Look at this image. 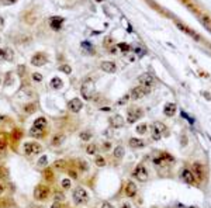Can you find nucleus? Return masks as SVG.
<instances>
[{
  "mask_svg": "<svg viewBox=\"0 0 211 208\" xmlns=\"http://www.w3.org/2000/svg\"><path fill=\"white\" fill-rule=\"evenodd\" d=\"M94 93H96V86H94V82H93V80H90V79L85 80L83 85H82V87H80L82 97L85 98V100H90V98H93Z\"/></svg>",
  "mask_w": 211,
  "mask_h": 208,
  "instance_id": "obj_1",
  "label": "nucleus"
},
{
  "mask_svg": "<svg viewBox=\"0 0 211 208\" xmlns=\"http://www.w3.org/2000/svg\"><path fill=\"white\" fill-rule=\"evenodd\" d=\"M72 198L75 201V204L77 205H85L89 201V194L83 187H76L72 193Z\"/></svg>",
  "mask_w": 211,
  "mask_h": 208,
  "instance_id": "obj_2",
  "label": "nucleus"
},
{
  "mask_svg": "<svg viewBox=\"0 0 211 208\" xmlns=\"http://www.w3.org/2000/svg\"><path fill=\"white\" fill-rule=\"evenodd\" d=\"M23 148H24V153L27 156L38 155V153H41V151H42V146H41L38 142H25Z\"/></svg>",
  "mask_w": 211,
  "mask_h": 208,
  "instance_id": "obj_3",
  "label": "nucleus"
},
{
  "mask_svg": "<svg viewBox=\"0 0 211 208\" xmlns=\"http://www.w3.org/2000/svg\"><path fill=\"white\" fill-rule=\"evenodd\" d=\"M166 126L162 123H154L152 124V138L155 141H159L162 138V135H166Z\"/></svg>",
  "mask_w": 211,
  "mask_h": 208,
  "instance_id": "obj_4",
  "label": "nucleus"
},
{
  "mask_svg": "<svg viewBox=\"0 0 211 208\" xmlns=\"http://www.w3.org/2000/svg\"><path fill=\"white\" fill-rule=\"evenodd\" d=\"M148 93H149V89H148V87H144V86H137V87H134V89L131 90L130 97L132 98V100H139V98L145 97Z\"/></svg>",
  "mask_w": 211,
  "mask_h": 208,
  "instance_id": "obj_5",
  "label": "nucleus"
},
{
  "mask_svg": "<svg viewBox=\"0 0 211 208\" xmlns=\"http://www.w3.org/2000/svg\"><path fill=\"white\" fill-rule=\"evenodd\" d=\"M48 196H49V187H47V186L40 184V186H37L35 190H34V197H35L37 200L44 201L48 198Z\"/></svg>",
  "mask_w": 211,
  "mask_h": 208,
  "instance_id": "obj_6",
  "label": "nucleus"
},
{
  "mask_svg": "<svg viewBox=\"0 0 211 208\" xmlns=\"http://www.w3.org/2000/svg\"><path fill=\"white\" fill-rule=\"evenodd\" d=\"M176 25H177V28L180 30V31H183L184 34H187L189 37H191L194 41H201V37H200V34H197L194 31V30L189 28L187 25H184L183 23H180V21H176Z\"/></svg>",
  "mask_w": 211,
  "mask_h": 208,
  "instance_id": "obj_7",
  "label": "nucleus"
},
{
  "mask_svg": "<svg viewBox=\"0 0 211 208\" xmlns=\"http://www.w3.org/2000/svg\"><path fill=\"white\" fill-rule=\"evenodd\" d=\"M132 176H134L138 181H142V183L148 180V171H146L144 165H138V166L135 167L134 171H132Z\"/></svg>",
  "mask_w": 211,
  "mask_h": 208,
  "instance_id": "obj_8",
  "label": "nucleus"
},
{
  "mask_svg": "<svg viewBox=\"0 0 211 208\" xmlns=\"http://www.w3.org/2000/svg\"><path fill=\"white\" fill-rule=\"evenodd\" d=\"M142 115H144V113H142L141 108H128V111H127V121L130 124H134L135 121H138L141 118Z\"/></svg>",
  "mask_w": 211,
  "mask_h": 208,
  "instance_id": "obj_9",
  "label": "nucleus"
},
{
  "mask_svg": "<svg viewBox=\"0 0 211 208\" xmlns=\"http://www.w3.org/2000/svg\"><path fill=\"white\" fill-rule=\"evenodd\" d=\"M138 82L141 86H144V87H152V86L155 85V78L152 76L151 73H142L141 76L138 78Z\"/></svg>",
  "mask_w": 211,
  "mask_h": 208,
  "instance_id": "obj_10",
  "label": "nucleus"
},
{
  "mask_svg": "<svg viewBox=\"0 0 211 208\" xmlns=\"http://www.w3.org/2000/svg\"><path fill=\"white\" fill-rule=\"evenodd\" d=\"M82 108H83V101H82L80 98L75 97L68 103V110L72 111V113H79Z\"/></svg>",
  "mask_w": 211,
  "mask_h": 208,
  "instance_id": "obj_11",
  "label": "nucleus"
},
{
  "mask_svg": "<svg viewBox=\"0 0 211 208\" xmlns=\"http://www.w3.org/2000/svg\"><path fill=\"white\" fill-rule=\"evenodd\" d=\"M182 180L184 181V183H187V184H194L197 179H196V176H194V173H193L191 169H183Z\"/></svg>",
  "mask_w": 211,
  "mask_h": 208,
  "instance_id": "obj_12",
  "label": "nucleus"
},
{
  "mask_svg": "<svg viewBox=\"0 0 211 208\" xmlns=\"http://www.w3.org/2000/svg\"><path fill=\"white\" fill-rule=\"evenodd\" d=\"M47 61H48L47 56H45L44 53H41V52L33 55V58H31V63H33L34 66H42V65L47 63Z\"/></svg>",
  "mask_w": 211,
  "mask_h": 208,
  "instance_id": "obj_13",
  "label": "nucleus"
},
{
  "mask_svg": "<svg viewBox=\"0 0 211 208\" xmlns=\"http://www.w3.org/2000/svg\"><path fill=\"white\" fill-rule=\"evenodd\" d=\"M100 68H102V70H103V72H106V73H114V72L117 70V66H115V63H114V62H111V61L102 62Z\"/></svg>",
  "mask_w": 211,
  "mask_h": 208,
  "instance_id": "obj_14",
  "label": "nucleus"
},
{
  "mask_svg": "<svg viewBox=\"0 0 211 208\" xmlns=\"http://www.w3.org/2000/svg\"><path fill=\"white\" fill-rule=\"evenodd\" d=\"M47 118L45 117H38V118L34 121V124H33V130H40V131H45V126H47Z\"/></svg>",
  "mask_w": 211,
  "mask_h": 208,
  "instance_id": "obj_15",
  "label": "nucleus"
},
{
  "mask_svg": "<svg viewBox=\"0 0 211 208\" xmlns=\"http://www.w3.org/2000/svg\"><path fill=\"white\" fill-rule=\"evenodd\" d=\"M176 111H177V107H176L175 103H167L166 106L163 107V114L166 117H173L176 114Z\"/></svg>",
  "mask_w": 211,
  "mask_h": 208,
  "instance_id": "obj_16",
  "label": "nucleus"
},
{
  "mask_svg": "<svg viewBox=\"0 0 211 208\" xmlns=\"http://www.w3.org/2000/svg\"><path fill=\"white\" fill-rule=\"evenodd\" d=\"M62 23H63V18H62V17H52L51 21H49V25H51L52 30L59 31V30L62 28Z\"/></svg>",
  "mask_w": 211,
  "mask_h": 208,
  "instance_id": "obj_17",
  "label": "nucleus"
},
{
  "mask_svg": "<svg viewBox=\"0 0 211 208\" xmlns=\"http://www.w3.org/2000/svg\"><path fill=\"white\" fill-rule=\"evenodd\" d=\"M128 145H130L132 149H141V148L145 146V141L139 138H131L128 141Z\"/></svg>",
  "mask_w": 211,
  "mask_h": 208,
  "instance_id": "obj_18",
  "label": "nucleus"
},
{
  "mask_svg": "<svg viewBox=\"0 0 211 208\" xmlns=\"http://www.w3.org/2000/svg\"><path fill=\"white\" fill-rule=\"evenodd\" d=\"M110 124H111L113 128H121L124 125V117H121V115H114V117L110 118Z\"/></svg>",
  "mask_w": 211,
  "mask_h": 208,
  "instance_id": "obj_19",
  "label": "nucleus"
},
{
  "mask_svg": "<svg viewBox=\"0 0 211 208\" xmlns=\"http://www.w3.org/2000/svg\"><path fill=\"white\" fill-rule=\"evenodd\" d=\"M137 186H135L134 181H128L125 186V196L127 197H134L135 194H137Z\"/></svg>",
  "mask_w": 211,
  "mask_h": 208,
  "instance_id": "obj_20",
  "label": "nucleus"
},
{
  "mask_svg": "<svg viewBox=\"0 0 211 208\" xmlns=\"http://www.w3.org/2000/svg\"><path fill=\"white\" fill-rule=\"evenodd\" d=\"M65 139H66V136L63 134H57L52 138V141H51V145L52 146H61L62 143L65 142Z\"/></svg>",
  "mask_w": 211,
  "mask_h": 208,
  "instance_id": "obj_21",
  "label": "nucleus"
},
{
  "mask_svg": "<svg viewBox=\"0 0 211 208\" xmlns=\"http://www.w3.org/2000/svg\"><path fill=\"white\" fill-rule=\"evenodd\" d=\"M193 173H194V176H196V179L197 180H201L203 179V166L200 163H194L193 165Z\"/></svg>",
  "mask_w": 211,
  "mask_h": 208,
  "instance_id": "obj_22",
  "label": "nucleus"
},
{
  "mask_svg": "<svg viewBox=\"0 0 211 208\" xmlns=\"http://www.w3.org/2000/svg\"><path fill=\"white\" fill-rule=\"evenodd\" d=\"M113 155H114V158H115V159H121L122 156L125 155V149H124V146H121V145H117V146L114 148Z\"/></svg>",
  "mask_w": 211,
  "mask_h": 208,
  "instance_id": "obj_23",
  "label": "nucleus"
},
{
  "mask_svg": "<svg viewBox=\"0 0 211 208\" xmlns=\"http://www.w3.org/2000/svg\"><path fill=\"white\" fill-rule=\"evenodd\" d=\"M200 23L206 27V28L211 33V17H208V16H201L200 17Z\"/></svg>",
  "mask_w": 211,
  "mask_h": 208,
  "instance_id": "obj_24",
  "label": "nucleus"
},
{
  "mask_svg": "<svg viewBox=\"0 0 211 208\" xmlns=\"http://www.w3.org/2000/svg\"><path fill=\"white\" fill-rule=\"evenodd\" d=\"M62 86H63V82H62L59 78H52V80H51V87L55 90H59L62 89Z\"/></svg>",
  "mask_w": 211,
  "mask_h": 208,
  "instance_id": "obj_25",
  "label": "nucleus"
},
{
  "mask_svg": "<svg viewBox=\"0 0 211 208\" xmlns=\"http://www.w3.org/2000/svg\"><path fill=\"white\" fill-rule=\"evenodd\" d=\"M66 166H68V163H66L65 159H58L54 162V169H58V170H62V169H65Z\"/></svg>",
  "mask_w": 211,
  "mask_h": 208,
  "instance_id": "obj_26",
  "label": "nucleus"
},
{
  "mask_svg": "<svg viewBox=\"0 0 211 208\" xmlns=\"http://www.w3.org/2000/svg\"><path fill=\"white\" fill-rule=\"evenodd\" d=\"M137 132H138L139 135H145L146 132H148V124L146 123H142V124H139V125H137Z\"/></svg>",
  "mask_w": 211,
  "mask_h": 208,
  "instance_id": "obj_27",
  "label": "nucleus"
},
{
  "mask_svg": "<svg viewBox=\"0 0 211 208\" xmlns=\"http://www.w3.org/2000/svg\"><path fill=\"white\" fill-rule=\"evenodd\" d=\"M86 153L87 155H96L97 153V145L96 143H90V145H87V148H86Z\"/></svg>",
  "mask_w": 211,
  "mask_h": 208,
  "instance_id": "obj_28",
  "label": "nucleus"
},
{
  "mask_svg": "<svg viewBox=\"0 0 211 208\" xmlns=\"http://www.w3.org/2000/svg\"><path fill=\"white\" fill-rule=\"evenodd\" d=\"M92 136H93V134H92L90 131H82L80 134H79V138H80L82 141H90Z\"/></svg>",
  "mask_w": 211,
  "mask_h": 208,
  "instance_id": "obj_29",
  "label": "nucleus"
},
{
  "mask_svg": "<svg viewBox=\"0 0 211 208\" xmlns=\"http://www.w3.org/2000/svg\"><path fill=\"white\" fill-rule=\"evenodd\" d=\"M47 165H48V156L47 155L41 156L40 159H38V162H37V166L38 167H47Z\"/></svg>",
  "mask_w": 211,
  "mask_h": 208,
  "instance_id": "obj_30",
  "label": "nucleus"
},
{
  "mask_svg": "<svg viewBox=\"0 0 211 208\" xmlns=\"http://www.w3.org/2000/svg\"><path fill=\"white\" fill-rule=\"evenodd\" d=\"M94 165L97 167H103L106 165V159L103 156H96V159H94Z\"/></svg>",
  "mask_w": 211,
  "mask_h": 208,
  "instance_id": "obj_31",
  "label": "nucleus"
},
{
  "mask_svg": "<svg viewBox=\"0 0 211 208\" xmlns=\"http://www.w3.org/2000/svg\"><path fill=\"white\" fill-rule=\"evenodd\" d=\"M8 177V171L4 166H0V180H6Z\"/></svg>",
  "mask_w": 211,
  "mask_h": 208,
  "instance_id": "obj_32",
  "label": "nucleus"
},
{
  "mask_svg": "<svg viewBox=\"0 0 211 208\" xmlns=\"http://www.w3.org/2000/svg\"><path fill=\"white\" fill-rule=\"evenodd\" d=\"M24 111L27 113V114H31V113H34L35 111V104H27V106H24Z\"/></svg>",
  "mask_w": 211,
  "mask_h": 208,
  "instance_id": "obj_33",
  "label": "nucleus"
},
{
  "mask_svg": "<svg viewBox=\"0 0 211 208\" xmlns=\"http://www.w3.org/2000/svg\"><path fill=\"white\" fill-rule=\"evenodd\" d=\"M62 188L63 190H68V188H70V180H69V177H66V179H63L62 180Z\"/></svg>",
  "mask_w": 211,
  "mask_h": 208,
  "instance_id": "obj_34",
  "label": "nucleus"
},
{
  "mask_svg": "<svg viewBox=\"0 0 211 208\" xmlns=\"http://www.w3.org/2000/svg\"><path fill=\"white\" fill-rule=\"evenodd\" d=\"M59 69L63 72V73H66V75H69V73H72V68H70L69 65H62Z\"/></svg>",
  "mask_w": 211,
  "mask_h": 208,
  "instance_id": "obj_35",
  "label": "nucleus"
},
{
  "mask_svg": "<svg viewBox=\"0 0 211 208\" xmlns=\"http://www.w3.org/2000/svg\"><path fill=\"white\" fill-rule=\"evenodd\" d=\"M128 98H130V94H125L124 97H121L120 100L117 101V106H122V104H125L127 101H128Z\"/></svg>",
  "mask_w": 211,
  "mask_h": 208,
  "instance_id": "obj_36",
  "label": "nucleus"
},
{
  "mask_svg": "<svg viewBox=\"0 0 211 208\" xmlns=\"http://www.w3.org/2000/svg\"><path fill=\"white\" fill-rule=\"evenodd\" d=\"M118 48L121 49L122 52H128V51H130V45H127V44H118Z\"/></svg>",
  "mask_w": 211,
  "mask_h": 208,
  "instance_id": "obj_37",
  "label": "nucleus"
},
{
  "mask_svg": "<svg viewBox=\"0 0 211 208\" xmlns=\"http://www.w3.org/2000/svg\"><path fill=\"white\" fill-rule=\"evenodd\" d=\"M13 59V51L11 49H6V61H11Z\"/></svg>",
  "mask_w": 211,
  "mask_h": 208,
  "instance_id": "obj_38",
  "label": "nucleus"
},
{
  "mask_svg": "<svg viewBox=\"0 0 211 208\" xmlns=\"http://www.w3.org/2000/svg\"><path fill=\"white\" fill-rule=\"evenodd\" d=\"M54 198H55V203H61V201L63 200V196H62V193H57Z\"/></svg>",
  "mask_w": 211,
  "mask_h": 208,
  "instance_id": "obj_39",
  "label": "nucleus"
},
{
  "mask_svg": "<svg viewBox=\"0 0 211 208\" xmlns=\"http://www.w3.org/2000/svg\"><path fill=\"white\" fill-rule=\"evenodd\" d=\"M33 80H35V82H41V80H42V75L41 73H33Z\"/></svg>",
  "mask_w": 211,
  "mask_h": 208,
  "instance_id": "obj_40",
  "label": "nucleus"
},
{
  "mask_svg": "<svg viewBox=\"0 0 211 208\" xmlns=\"http://www.w3.org/2000/svg\"><path fill=\"white\" fill-rule=\"evenodd\" d=\"M6 59V49L0 48V61H4Z\"/></svg>",
  "mask_w": 211,
  "mask_h": 208,
  "instance_id": "obj_41",
  "label": "nucleus"
},
{
  "mask_svg": "<svg viewBox=\"0 0 211 208\" xmlns=\"http://www.w3.org/2000/svg\"><path fill=\"white\" fill-rule=\"evenodd\" d=\"M102 208H114V205L113 204H110L109 201H104L102 204Z\"/></svg>",
  "mask_w": 211,
  "mask_h": 208,
  "instance_id": "obj_42",
  "label": "nucleus"
},
{
  "mask_svg": "<svg viewBox=\"0 0 211 208\" xmlns=\"http://www.w3.org/2000/svg\"><path fill=\"white\" fill-rule=\"evenodd\" d=\"M45 176L48 177L47 180H52V177H54V174H52V171L51 170H45Z\"/></svg>",
  "mask_w": 211,
  "mask_h": 208,
  "instance_id": "obj_43",
  "label": "nucleus"
},
{
  "mask_svg": "<svg viewBox=\"0 0 211 208\" xmlns=\"http://www.w3.org/2000/svg\"><path fill=\"white\" fill-rule=\"evenodd\" d=\"M4 149H6V143H4L3 141H0V153H3Z\"/></svg>",
  "mask_w": 211,
  "mask_h": 208,
  "instance_id": "obj_44",
  "label": "nucleus"
},
{
  "mask_svg": "<svg viewBox=\"0 0 211 208\" xmlns=\"http://www.w3.org/2000/svg\"><path fill=\"white\" fill-rule=\"evenodd\" d=\"M51 208H61V204H59V203H54V204L51 205Z\"/></svg>",
  "mask_w": 211,
  "mask_h": 208,
  "instance_id": "obj_45",
  "label": "nucleus"
},
{
  "mask_svg": "<svg viewBox=\"0 0 211 208\" xmlns=\"http://www.w3.org/2000/svg\"><path fill=\"white\" fill-rule=\"evenodd\" d=\"M121 208H131V207H130V204H128V203H124V204L121 205Z\"/></svg>",
  "mask_w": 211,
  "mask_h": 208,
  "instance_id": "obj_46",
  "label": "nucleus"
},
{
  "mask_svg": "<svg viewBox=\"0 0 211 208\" xmlns=\"http://www.w3.org/2000/svg\"><path fill=\"white\" fill-rule=\"evenodd\" d=\"M3 191H4V187H3V184H0V196L3 194Z\"/></svg>",
  "mask_w": 211,
  "mask_h": 208,
  "instance_id": "obj_47",
  "label": "nucleus"
},
{
  "mask_svg": "<svg viewBox=\"0 0 211 208\" xmlns=\"http://www.w3.org/2000/svg\"><path fill=\"white\" fill-rule=\"evenodd\" d=\"M69 174H70V176H72L73 179H75V177H76V173H75V171H72V170H70V171H69Z\"/></svg>",
  "mask_w": 211,
  "mask_h": 208,
  "instance_id": "obj_48",
  "label": "nucleus"
},
{
  "mask_svg": "<svg viewBox=\"0 0 211 208\" xmlns=\"http://www.w3.org/2000/svg\"><path fill=\"white\" fill-rule=\"evenodd\" d=\"M3 24H4V20H3V18H2V17H0V28L3 27Z\"/></svg>",
  "mask_w": 211,
  "mask_h": 208,
  "instance_id": "obj_49",
  "label": "nucleus"
},
{
  "mask_svg": "<svg viewBox=\"0 0 211 208\" xmlns=\"http://www.w3.org/2000/svg\"><path fill=\"white\" fill-rule=\"evenodd\" d=\"M14 2H17V0H6V3H14Z\"/></svg>",
  "mask_w": 211,
  "mask_h": 208,
  "instance_id": "obj_50",
  "label": "nucleus"
},
{
  "mask_svg": "<svg viewBox=\"0 0 211 208\" xmlns=\"http://www.w3.org/2000/svg\"><path fill=\"white\" fill-rule=\"evenodd\" d=\"M3 121H4V117H3V115H0V124L3 123Z\"/></svg>",
  "mask_w": 211,
  "mask_h": 208,
  "instance_id": "obj_51",
  "label": "nucleus"
},
{
  "mask_svg": "<svg viewBox=\"0 0 211 208\" xmlns=\"http://www.w3.org/2000/svg\"><path fill=\"white\" fill-rule=\"evenodd\" d=\"M0 83H2V79H0Z\"/></svg>",
  "mask_w": 211,
  "mask_h": 208,
  "instance_id": "obj_52",
  "label": "nucleus"
},
{
  "mask_svg": "<svg viewBox=\"0 0 211 208\" xmlns=\"http://www.w3.org/2000/svg\"><path fill=\"white\" fill-rule=\"evenodd\" d=\"M0 41H2V38H0Z\"/></svg>",
  "mask_w": 211,
  "mask_h": 208,
  "instance_id": "obj_53",
  "label": "nucleus"
}]
</instances>
